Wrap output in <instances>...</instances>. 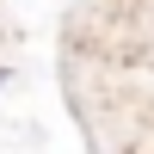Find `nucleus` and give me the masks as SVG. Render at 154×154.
Masks as SVG:
<instances>
[{
	"label": "nucleus",
	"mask_w": 154,
	"mask_h": 154,
	"mask_svg": "<svg viewBox=\"0 0 154 154\" xmlns=\"http://www.w3.org/2000/svg\"><path fill=\"white\" fill-rule=\"evenodd\" d=\"M6 80H12V62H6V56H0V93H6Z\"/></svg>",
	"instance_id": "nucleus-1"
}]
</instances>
